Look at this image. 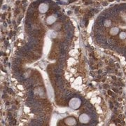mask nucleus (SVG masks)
<instances>
[{"label": "nucleus", "mask_w": 126, "mask_h": 126, "mask_svg": "<svg viewBox=\"0 0 126 126\" xmlns=\"http://www.w3.org/2000/svg\"><path fill=\"white\" fill-rule=\"evenodd\" d=\"M81 101L79 98H72L70 101H69V107L73 109H77L79 108V107L81 106Z\"/></svg>", "instance_id": "f257e3e1"}, {"label": "nucleus", "mask_w": 126, "mask_h": 126, "mask_svg": "<svg viewBox=\"0 0 126 126\" xmlns=\"http://www.w3.org/2000/svg\"><path fill=\"white\" fill-rule=\"evenodd\" d=\"M79 121L81 123H87L90 121V117L86 113H83L79 117Z\"/></svg>", "instance_id": "f03ea898"}, {"label": "nucleus", "mask_w": 126, "mask_h": 126, "mask_svg": "<svg viewBox=\"0 0 126 126\" xmlns=\"http://www.w3.org/2000/svg\"><path fill=\"white\" fill-rule=\"evenodd\" d=\"M56 1L63 4H72V3L77 1V0H56Z\"/></svg>", "instance_id": "7ed1b4c3"}, {"label": "nucleus", "mask_w": 126, "mask_h": 126, "mask_svg": "<svg viewBox=\"0 0 126 126\" xmlns=\"http://www.w3.org/2000/svg\"><path fill=\"white\" fill-rule=\"evenodd\" d=\"M67 125H70V126H73V125H75L77 123H76V121L74 118H68L65 121Z\"/></svg>", "instance_id": "20e7f679"}]
</instances>
